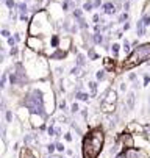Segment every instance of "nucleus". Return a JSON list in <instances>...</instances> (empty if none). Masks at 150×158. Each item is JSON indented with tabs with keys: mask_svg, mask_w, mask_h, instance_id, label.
I'll return each instance as SVG.
<instances>
[{
	"mask_svg": "<svg viewBox=\"0 0 150 158\" xmlns=\"http://www.w3.org/2000/svg\"><path fill=\"white\" fill-rule=\"evenodd\" d=\"M105 146V133L102 128H91L88 135H84L81 152L83 158H99Z\"/></svg>",
	"mask_w": 150,
	"mask_h": 158,
	"instance_id": "nucleus-1",
	"label": "nucleus"
},
{
	"mask_svg": "<svg viewBox=\"0 0 150 158\" xmlns=\"http://www.w3.org/2000/svg\"><path fill=\"white\" fill-rule=\"evenodd\" d=\"M55 25H53V20L50 19L47 10H41L38 13L33 14V17L28 22V35L33 36H49L53 35Z\"/></svg>",
	"mask_w": 150,
	"mask_h": 158,
	"instance_id": "nucleus-2",
	"label": "nucleus"
},
{
	"mask_svg": "<svg viewBox=\"0 0 150 158\" xmlns=\"http://www.w3.org/2000/svg\"><path fill=\"white\" fill-rule=\"evenodd\" d=\"M22 105L27 106L30 110V113H34V114H42V116H49L46 111V103H44V93L39 88V85L31 86L28 91L24 94L22 99Z\"/></svg>",
	"mask_w": 150,
	"mask_h": 158,
	"instance_id": "nucleus-3",
	"label": "nucleus"
},
{
	"mask_svg": "<svg viewBox=\"0 0 150 158\" xmlns=\"http://www.w3.org/2000/svg\"><path fill=\"white\" fill-rule=\"evenodd\" d=\"M148 61H150V42H145V44H139L138 47L133 49V52L122 63V67L124 69H133V67Z\"/></svg>",
	"mask_w": 150,
	"mask_h": 158,
	"instance_id": "nucleus-4",
	"label": "nucleus"
},
{
	"mask_svg": "<svg viewBox=\"0 0 150 158\" xmlns=\"http://www.w3.org/2000/svg\"><path fill=\"white\" fill-rule=\"evenodd\" d=\"M27 47L36 53H42L44 52V47H46V44H44V36H33V35H28L27 41Z\"/></svg>",
	"mask_w": 150,
	"mask_h": 158,
	"instance_id": "nucleus-5",
	"label": "nucleus"
},
{
	"mask_svg": "<svg viewBox=\"0 0 150 158\" xmlns=\"http://www.w3.org/2000/svg\"><path fill=\"white\" fill-rule=\"evenodd\" d=\"M47 13H49V16H50V19H52L53 22H58V20L63 17V14H64L61 3H56V2H52V3H49Z\"/></svg>",
	"mask_w": 150,
	"mask_h": 158,
	"instance_id": "nucleus-6",
	"label": "nucleus"
},
{
	"mask_svg": "<svg viewBox=\"0 0 150 158\" xmlns=\"http://www.w3.org/2000/svg\"><path fill=\"white\" fill-rule=\"evenodd\" d=\"M102 10H103V14H106V16H114L117 13V6L114 2H105L102 5Z\"/></svg>",
	"mask_w": 150,
	"mask_h": 158,
	"instance_id": "nucleus-7",
	"label": "nucleus"
},
{
	"mask_svg": "<svg viewBox=\"0 0 150 158\" xmlns=\"http://www.w3.org/2000/svg\"><path fill=\"white\" fill-rule=\"evenodd\" d=\"M102 100L103 102H108V103H117V91H116L114 88H110Z\"/></svg>",
	"mask_w": 150,
	"mask_h": 158,
	"instance_id": "nucleus-8",
	"label": "nucleus"
},
{
	"mask_svg": "<svg viewBox=\"0 0 150 158\" xmlns=\"http://www.w3.org/2000/svg\"><path fill=\"white\" fill-rule=\"evenodd\" d=\"M116 58H111V56H106V58H103V67L108 72H114V69H116V61H114Z\"/></svg>",
	"mask_w": 150,
	"mask_h": 158,
	"instance_id": "nucleus-9",
	"label": "nucleus"
},
{
	"mask_svg": "<svg viewBox=\"0 0 150 158\" xmlns=\"http://www.w3.org/2000/svg\"><path fill=\"white\" fill-rule=\"evenodd\" d=\"M124 153L127 158H139L141 156V150L138 147H128V149H124Z\"/></svg>",
	"mask_w": 150,
	"mask_h": 158,
	"instance_id": "nucleus-10",
	"label": "nucleus"
},
{
	"mask_svg": "<svg viewBox=\"0 0 150 158\" xmlns=\"http://www.w3.org/2000/svg\"><path fill=\"white\" fill-rule=\"evenodd\" d=\"M135 100H136V96H135V91H130L125 97V106L127 110H133L135 108Z\"/></svg>",
	"mask_w": 150,
	"mask_h": 158,
	"instance_id": "nucleus-11",
	"label": "nucleus"
},
{
	"mask_svg": "<svg viewBox=\"0 0 150 158\" xmlns=\"http://www.w3.org/2000/svg\"><path fill=\"white\" fill-rule=\"evenodd\" d=\"M145 35H147V27L144 25L142 19H139V20L136 22V36H138V38H144Z\"/></svg>",
	"mask_w": 150,
	"mask_h": 158,
	"instance_id": "nucleus-12",
	"label": "nucleus"
},
{
	"mask_svg": "<svg viewBox=\"0 0 150 158\" xmlns=\"http://www.w3.org/2000/svg\"><path fill=\"white\" fill-rule=\"evenodd\" d=\"M100 110L103 113H108V114H111V113H116V103H108V102H103L100 103Z\"/></svg>",
	"mask_w": 150,
	"mask_h": 158,
	"instance_id": "nucleus-13",
	"label": "nucleus"
},
{
	"mask_svg": "<svg viewBox=\"0 0 150 158\" xmlns=\"http://www.w3.org/2000/svg\"><path fill=\"white\" fill-rule=\"evenodd\" d=\"M59 44H61V38H59V36H58L56 33L50 35V47H52L53 50L59 49Z\"/></svg>",
	"mask_w": 150,
	"mask_h": 158,
	"instance_id": "nucleus-14",
	"label": "nucleus"
},
{
	"mask_svg": "<svg viewBox=\"0 0 150 158\" xmlns=\"http://www.w3.org/2000/svg\"><path fill=\"white\" fill-rule=\"evenodd\" d=\"M74 97H75V99H78V100H83V102H88V100H89V97H91V94L83 93L81 89H80V91H74Z\"/></svg>",
	"mask_w": 150,
	"mask_h": 158,
	"instance_id": "nucleus-15",
	"label": "nucleus"
},
{
	"mask_svg": "<svg viewBox=\"0 0 150 158\" xmlns=\"http://www.w3.org/2000/svg\"><path fill=\"white\" fill-rule=\"evenodd\" d=\"M92 41H94V46H103V44H105L103 33H94L92 35Z\"/></svg>",
	"mask_w": 150,
	"mask_h": 158,
	"instance_id": "nucleus-16",
	"label": "nucleus"
},
{
	"mask_svg": "<svg viewBox=\"0 0 150 158\" xmlns=\"http://www.w3.org/2000/svg\"><path fill=\"white\" fill-rule=\"evenodd\" d=\"M122 52H124L127 56L133 52V46H132V42L128 41V39H124V44H122Z\"/></svg>",
	"mask_w": 150,
	"mask_h": 158,
	"instance_id": "nucleus-17",
	"label": "nucleus"
},
{
	"mask_svg": "<svg viewBox=\"0 0 150 158\" xmlns=\"http://www.w3.org/2000/svg\"><path fill=\"white\" fill-rule=\"evenodd\" d=\"M120 49H122V46H120L119 42H113V44H111V49H110V52H111L113 58H117V56H119Z\"/></svg>",
	"mask_w": 150,
	"mask_h": 158,
	"instance_id": "nucleus-18",
	"label": "nucleus"
},
{
	"mask_svg": "<svg viewBox=\"0 0 150 158\" xmlns=\"http://www.w3.org/2000/svg\"><path fill=\"white\" fill-rule=\"evenodd\" d=\"M75 66H80V67L86 66V56H84L83 53H77L75 55Z\"/></svg>",
	"mask_w": 150,
	"mask_h": 158,
	"instance_id": "nucleus-19",
	"label": "nucleus"
},
{
	"mask_svg": "<svg viewBox=\"0 0 150 158\" xmlns=\"http://www.w3.org/2000/svg\"><path fill=\"white\" fill-rule=\"evenodd\" d=\"M95 6H94V0H84L83 2V11H86V13H89V11H92Z\"/></svg>",
	"mask_w": 150,
	"mask_h": 158,
	"instance_id": "nucleus-20",
	"label": "nucleus"
},
{
	"mask_svg": "<svg viewBox=\"0 0 150 158\" xmlns=\"http://www.w3.org/2000/svg\"><path fill=\"white\" fill-rule=\"evenodd\" d=\"M75 22L78 24V27H80V30H83V31H86V30H89V25L86 24V20H84V17H80V19H75Z\"/></svg>",
	"mask_w": 150,
	"mask_h": 158,
	"instance_id": "nucleus-21",
	"label": "nucleus"
},
{
	"mask_svg": "<svg viewBox=\"0 0 150 158\" xmlns=\"http://www.w3.org/2000/svg\"><path fill=\"white\" fill-rule=\"evenodd\" d=\"M106 72H108V71H106L105 67H103V69H99V71L95 72V78H97V81H103V80L106 78Z\"/></svg>",
	"mask_w": 150,
	"mask_h": 158,
	"instance_id": "nucleus-22",
	"label": "nucleus"
},
{
	"mask_svg": "<svg viewBox=\"0 0 150 158\" xmlns=\"http://www.w3.org/2000/svg\"><path fill=\"white\" fill-rule=\"evenodd\" d=\"M88 88H89V91H91V97H94L97 94V81H94V80L88 81Z\"/></svg>",
	"mask_w": 150,
	"mask_h": 158,
	"instance_id": "nucleus-23",
	"label": "nucleus"
},
{
	"mask_svg": "<svg viewBox=\"0 0 150 158\" xmlns=\"http://www.w3.org/2000/svg\"><path fill=\"white\" fill-rule=\"evenodd\" d=\"M88 60H91V61L99 60V53L95 52V49H94V47H89V49H88Z\"/></svg>",
	"mask_w": 150,
	"mask_h": 158,
	"instance_id": "nucleus-24",
	"label": "nucleus"
},
{
	"mask_svg": "<svg viewBox=\"0 0 150 158\" xmlns=\"http://www.w3.org/2000/svg\"><path fill=\"white\" fill-rule=\"evenodd\" d=\"M16 10H17L19 13H28V5H27V2L17 3V5H16Z\"/></svg>",
	"mask_w": 150,
	"mask_h": 158,
	"instance_id": "nucleus-25",
	"label": "nucleus"
},
{
	"mask_svg": "<svg viewBox=\"0 0 150 158\" xmlns=\"http://www.w3.org/2000/svg\"><path fill=\"white\" fill-rule=\"evenodd\" d=\"M128 17H130L128 11H124V13L119 14V17H117V24H125V22H128Z\"/></svg>",
	"mask_w": 150,
	"mask_h": 158,
	"instance_id": "nucleus-26",
	"label": "nucleus"
},
{
	"mask_svg": "<svg viewBox=\"0 0 150 158\" xmlns=\"http://www.w3.org/2000/svg\"><path fill=\"white\" fill-rule=\"evenodd\" d=\"M72 17H74V19L83 17V8H81V10H80V8H74V10H72Z\"/></svg>",
	"mask_w": 150,
	"mask_h": 158,
	"instance_id": "nucleus-27",
	"label": "nucleus"
},
{
	"mask_svg": "<svg viewBox=\"0 0 150 158\" xmlns=\"http://www.w3.org/2000/svg\"><path fill=\"white\" fill-rule=\"evenodd\" d=\"M5 118H6V122H8V124H13V121H14V114H13V111H11V110H6V111H5Z\"/></svg>",
	"mask_w": 150,
	"mask_h": 158,
	"instance_id": "nucleus-28",
	"label": "nucleus"
},
{
	"mask_svg": "<svg viewBox=\"0 0 150 158\" xmlns=\"http://www.w3.org/2000/svg\"><path fill=\"white\" fill-rule=\"evenodd\" d=\"M10 78V72L8 71H5L3 72V75H2V80H0V86H2V88H5L6 86V80Z\"/></svg>",
	"mask_w": 150,
	"mask_h": 158,
	"instance_id": "nucleus-29",
	"label": "nucleus"
},
{
	"mask_svg": "<svg viewBox=\"0 0 150 158\" xmlns=\"http://www.w3.org/2000/svg\"><path fill=\"white\" fill-rule=\"evenodd\" d=\"M10 55H11L13 58H17V56H19V47H17V46L11 47V49H10Z\"/></svg>",
	"mask_w": 150,
	"mask_h": 158,
	"instance_id": "nucleus-30",
	"label": "nucleus"
},
{
	"mask_svg": "<svg viewBox=\"0 0 150 158\" xmlns=\"http://www.w3.org/2000/svg\"><path fill=\"white\" fill-rule=\"evenodd\" d=\"M55 130H56L55 124H50V125L47 127V135H49V136H55Z\"/></svg>",
	"mask_w": 150,
	"mask_h": 158,
	"instance_id": "nucleus-31",
	"label": "nucleus"
},
{
	"mask_svg": "<svg viewBox=\"0 0 150 158\" xmlns=\"http://www.w3.org/2000/svg\"><path fill=\"white\" fill-rule=\"evenodd\" d=\"M141 19H142V22H144V25L148 28V27H150V14H144Z\"/></svg>",
	"mask_w": 150,
	"mask_h": 158,
	"instance_id": "nucleus-32",
	"label": "nucleus"
},
{
	"mask_svg": "<svg viewBox=\"0 0 150 158\" xmlns=\"http://www.w3.org/2000/svg\"><path fill=\"white\" fill-rule=\"evenodd\" d=\"M6 42H8V46H10V47L17 46V41H16V38H14V36H10V38L6 39Z\"/></svg>",
	"mask_w": 150,
	"mask_h": 158,
	"instance_id": "nucleus-33",
	"label": "nucleus"
},
{
	"mask_svg": "<svg viewBox=\"0 0 150 158\" xmlns=\"http://www.w3.org/2000/svg\"><path fill=\"white\" fill-rule=\"evenodd\" d=\"M0 35H2V38H5V39H8L10 36H11V33H10V30L5 27V28H2V31H0Z\"/></svg>",
	"mask_w": 150,
	"mask_h": 158,
	"instance_id": "nucleus-34",
	"label": "nucleus"
},
{
	"mask_svg": "<svg viewBox=\"0 0 150 158\" xmlns=\"http://www.w3.org/2000/svg\"><path fill=\"white\" fill-rule=\"evenodd\" d=\"M5 5H6V6H8V8H10V10H14V8H16V5H17V3H16V2H14V0H5Z\"/></svg>",
	"mask_w": 150,
	"mask_h": 158,
	"instance_id": "nucleus-35",
	"label": "nucleus"
},
{
	"mask_svg": "<svg viewBox=\"0 0 150 158\" xmlns=\"http://www.w3.org/2000/svg\"><path fill=\"white\" fill-rule=\"evenodd\" d=\"M132 8V0H124V11H130Z\"/></svg>",
	"mask_w": 150,
	"mask_h": 158,
	"instance_id": "nucleus-36",
	"label": "nucleus"
},
{
	"mask_svg": "<svg viewBox=\"0 0 150 158\" xmlns=\"http://www.w3.org/2000/svg\"><path fill=\"white\" fill-rule=\"evenodd\" d=\"M19 20H20V22H30V20H28V14H27V13H20V14H19Z\"/></svg>",
	"mask_w": 150,
	"mask_h": 158,
	"instance_id": "nucleus-37",
	"label": "nucleus"
},
{
	"mask_svg": "<svg viewBox=\"0 0 150 158\" xmlns=\"http://www.w3.org/2000/svg\"><path fill=\"white\" fill-rule=\"evenodd\" d=\"M55 150H56V144H52V143L47 144V152H49V155H52Z\"/></svg>",
	"mask_w": 150,
	"mask_h": 158,
	"instance_id": "nucleus-38",
	"label": "nucleus"
},
{
	"mask_svg": "<svg viewBox=\"0 0 150 158\" xmlns=\"http://www.w3.org/2000/svg\"><path fill=\"white\" fill-rule=\"evenodd\" d=\"M71 111L74 113V114L80 111V106H78V103H77V102H74V103H72V106H71Z\"/></svg>",
	"mask_w": 150,
	"mask_h": 158,
	"instance_id": "nucleus-39",
	"label": "nucleus"
},
{
	"mask_svg": "<svg viewBox=\"0 0 150 158\" xmlns=\"http://www.w3.org/2000/svg\"><path fill=\"white\" fill-rule=\"evenodd\" d=\"M58 108H59L61 111L66 110V100H58Z\"/></svg>",
	"mask_w": 150,
	"mask_h": 158,
	"instance_id": "nucleus-40",
	"label": "nucleus"
},
{
	"mask_svg": "<svg viewBox=\"0 0 150 158\" xmlns=\"http://www.w3.org/2000/svg\"><path fill=\"white\" fill-rule=\"evenodd\" d=\"M100 20H102L100 14H94L92 16V22H94V24H100Z\"/></svg>",
	"mask_w": 150,
	"mask_h": 158,
	"instance_id": "nucleus-41",
	"label": "nucleus"
},
{
	"mask_svg": "<svg viewBox=\"0 0 150 158\" xmlns=\"http://www.w3.org/2000/svg\"><path fill=\"white\" fill-rule=\"evenodd\" d=\"M148 83H150V75L145 74V75H144V86H148Z\"/></svg>",
	"mask_w": 150,
	"mask_h": 158,
	"instance_id": "nucleus-42",
	"label": "nucleus"
},
{
	"mask_svg": "<svg viewBox=\"0 0 150 158\" xmlns=\"http://www.w3.org/2000/svg\"><path fill=\"white\" fill-rule=\"evenodd\" d=\"M128 80H130V81H136V74L130 72V74H128Z\"/></svg>",
	"mask_w": 150,
	"mask_h": 158,
	"instance_id": "nucleus-43",
	"label": "nucleus"
},
{
	"mask_svg": "<svg viewBox=\"0 0 150 158\" xmlns=\"http://www.w3.org/2000/svg\"><path fill=\"white\" fill-rule=\"evenodd\" d=\"M130 27H132V25H130V22H125V24H122V30H124V31L130 30Z\"/></svg>",
	"mask_w": 150,
	"mask_h": 158,
	"instance_id": "nucleus-44",
	"label": "nucleus"
},
{
	"mask_svg": "<svg viewBox=\"0 0 150 158\" xmlns=\"http://www.w3.org/2000/svg\"><path fill=\"white\" fill-rule=\"evenodd\" d=\"M64 139H66V141H69V143H71V141L74 139V138H72V133H69V131H67L66 135H64Z\"/></svg>",
	"mask_w": 150,
	"mask_h": 158,
	"instance_id": "nucleus-45",
	"label": "nucleus"
},
{
	"mask_svg": "<svg viewBox=\"0 0 150 158\" xmlns=\"http://www.w3.org/2000/svg\"><path fill=\"white\" fill-rule=\"evenodd\" d=\"M55 144H56V150L58 152H64V146L61 143H55Z\"/></svg>",
	"mask_w": 150,
	"mask_h": 158,
	"instance_id": "nucleus-46",
	"label": "nucleus"
},
{
	"mask_svg": "<svg viewBox=\"0 0 150 158\" xmlns=\"http://www.w3.org/2000/svg\"><path fill=\"white\" fill-rule=\"evenodd\" d=\"M119 89H120V93H125L127 91V85L125 83H119Z\"/></svg>",
	"mask_w": 150,
	"mask_h": 158,
	"instance_id": "nucleus-47",
	"label": "nucleus"
},
{
	"mask_svg": "<svg viewBox=\"0 0 150 158\" xmlns=\"http://www.w3.org/2000/svg\"><path fill=\"white\" fill-rule=\"evenodd\" d=\"M14 38H16V41H17V42L22 41V36H20V33H19V31H16V33H14Z\"/></svg>",
	"mask_w": 150,
	"mask_h": 158,
	"instance_id": "nucleus-48",
	"label": "nucleus"
},
{
	"mask_svg": "<svg viewBox=\"0 0 150 158\" xmlns=\"http://www.w3.org/2000/svg\"><path fill=\"white\" fill-rule=\"evenodd\" d=\"M55 136H56V138L61 136V127H56V130H55Z\"/></svg>",
	"mask_w": 150,
	"mask_h": 158,
	"instance_id": "nucleus-49",
	"label": "nucleus"
},
{
	"mask_svg": "<svg viewBox=\"0 0 150 158\" xmlns=\"http://www.w3.org/2000/svg\"><path fill=\"white\" fill-rule=\"evenodd\" d=\"M100 5H103V2H102V0H94V6H95V8H99Z\"/></svg>",
	"mask_w": 150,
	"mask_h": 158,
	"instance_id": "nucleus-50",
	"label": "nucleus"
},
{
	"mask_svg": "<svg viewBox=\"0 0 150 158\" xmlns=\"http://www.w3.org/2000/svg\"><path fill=\"white\" fill-rule=\"evenodd\" d=\"M63 2H74V0H63Z\"/></svg>",
	"mask_w": 150,
	"mask_h": 158,
	"instance_id": "nucleus-51",
	"label": "nucleus"
},
{
	"mask_svg": "<svg viewBox=\"0 0 150 158\" xmlns=\"http://www.w3.org/2000/svg\"><path fill=\"white\" fill-rule=\"evenodd\" d=\"M148 71H150V61H148Z\"/></svg>",
	"mask_w": 150,
	"mask_h": 158,
	"instance_id": "nucleus-52",
	"label": "nucleus"
}]
</instances>
